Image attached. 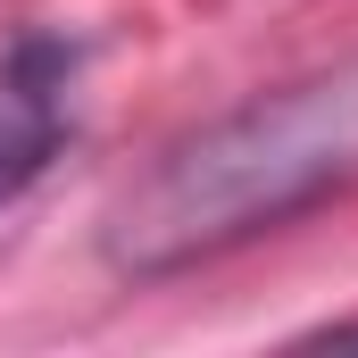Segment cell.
Returning <instances> with one entry per match:
<instances>
[{
    "label": "cell",
    "mask_w": 358,
    "mask_h": 358,
    "mask_svg": "<svg viewBox=\"0 0 358 358\" xmlns=\"http://www.w3.org/2000/svg\"><path fill=\"white\" fill-rule=\"evenodd\" d=\"M358 183V59L250 92L192 125L100 217V259L134 283L225 259Z\"/></svg>",
    "instance_id": "obj_1"
},
{
    "label": "cell",
    "mask_w": 358,
    "mask_h": 358,
    "mask_svg": "<svg viewBox=\"0 0 358 358\" xmlns=\"http://www.w3.org/2000/svg\"><path fill=\"white\" fill-rule=\"evenodd\" d=\"M76 84H84L76 34L25 25L0 42V208L50 176L59 142L76 134Z\"/></svg>",
    "instance_id": "obj_2"
}]
</instances>
